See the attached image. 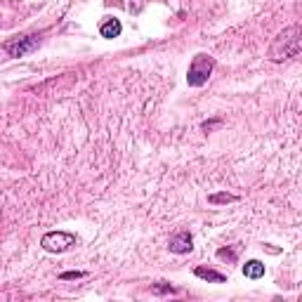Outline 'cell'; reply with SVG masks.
I'll return each instance as SVG.
<instances>
[{
  "label": "cell",
  "mask_w": 302,
  "mask_h": 302,
  "mask_svg": "<svg viewBox=\"0 0 302 302\" xmlns=\"http://www.w3.org/2000/svg\"><path fill=\"white\" fill-rule=\"evenodd\" d=\"M215 125H220V121H210V123H203V130H213Z\"/></svg>",
  "instance_id": "13"
},
{
  "label": "cell",
  "mask_w": 302,
  "mask_h": 302,
  "mask_svg": "<svg viewBox=\"0 0 302 302\" xmlns=\"http://www.w3.org/2000/svg\"><path fill=\"white\" fill-rule=\"evenodd\" d=\"M194 274L203 281H210V283H225L227 281L225 274H220V271H215V269H206V267H196Z\"/></svg>",
  "instance_id": "7"
},
{
  "label": "cell",
  "mask_w": 302,
  "mask_h": 302,
  "mask_svg": "<svg viewBox=\"0 0 302 302\" xmlns=\"http://www.w3.org/2000/svg\"><path fill=\"white\" fill-rule=\"evenodd\" d=\"M300 52V26H290L286 29L283 33L276 36L274 40V45L269 50V57L271 59H286V57H295V54Z\"/></svg>",
  "instance_id": "1"
},
{
  "label": "cell",
  "mask_w": 302,
  "mask_h": 302,
  "mask_svg": "<svg viewBox=\"0 0 302 302\" xmlns=\"http://www.w3.org/2000/svg\"><path fill=\"white\" fill-rule=\"evenodd\" d=\"M208 201L210 203H232V201H236V196H232V194H213Z\"/></svg>",
  "instance_id": "10"
},
{
  "label": "cell",
  "mask_w": 302,
  "mask_h": 302,
  "mask_svg": "<svg viewBox=\"0 0 302 302\" xmlns=\"http://www.w3.org/2000/svg\"><path fill=\"white\" fill-rule=\"evenodd\" d=\"M236 250H239V246H236V248H234V250H227V248H222V250H217V255H220V257H227L229 262H234V260H236Z\"/></svg>",
  "instance_id": "12"
},
{
  "label": "cell",
  "mask_w": 302,
  "mask_h": 302,
  "mask_svg": "<svg viewBox=\"0 0 302 302\" xmlns=\"http://www.w3.org/2000/svg\"><path fill=\"white\" fill-rule=\"evenodd\" d=\"M76 243H78L76 234H69V232H50L40 241V246H43L47 253H64V250H69L71 246H76Z\"/></svg>",
  "instance_id": "3"
},
{
  "label": "cell",
  "mask_w": 302,
  "mask_h": 302,
  "mask_svg": "<svg viewBox=\"0 0 302 302\" xmlns=\"http://www.w3.org/2000/svg\"><path fill=\"white\" fill-rule=\"evenodd\" d=\"M83 276H85V271H64L59 279H62V281H71V279H83Z\"/></svg>",
  "instance_id": "11"
},
{
  "label": "cell",
  "mask_w": 302,
  "mask_h": 302,
  "mask_svg": "<svg viewBox=\"0 0 302 302\" xmlns=\"http://www.w3.org/2000/svg\"><path fill=\"white\" fill-rule=\"evenodd\" d=\"M213 66H215V59H213V57H208V54H196L189 71H186V83L191 87L206 85L210 73H213Z\"/></svg>",
  "instance_id": "2"
},
{
  "label": "cell",
  "mask_w": 302,
  "mask_h": 302,
  "mask_svg": "<svg viewBox=\"0 0 302 302\" xmlns=\"http://www.w3.org/2000/svg\"><path fill=\"white\" fill-rule=\"evenodd\" d=\"M38 45H40V36L31 33V36H22V38H15V40H10V43H5V52L10 57H26V54L36 52Z\"/></svg>",
  "instance_id": "4"
},
{
  "label": "cell",
  "mask_w": 302,
  "mask_h": 302,
  "mask_svg": "<svg viewBox=\"0 0 302 302\" xmlns=\"http://www.w3.org/2000/svg\"><path fill=\"white\" fill-rule=\"evenodd\" d=\"M168 248H170V253H175V255H186V253L194 250V239H191L189 232H177L170 236Z\"/></svg>",
  "instance_id": "5"
},
{
  "label": "cell",
  "mask_w": 302,
  "mask_h": 302,
  "mask_svg": "<svg viewBox=\"0 0 302 302\" xmlns=\"http://www.w3.org/2000/svg\"><path fill=\"white\" fill-rule=\"evenodd\" d=\"M121 31H123V26H121V22H118V19H107V22L99 26L102 38H118V36H121Z\"/></svg>",
  "instance_id": "6"
},
{
  "label": "cell",
  "mask_w": 302,
  "mask_h": 302,
  "mask_svg": "<svg viewBox=\"0 0 302 302\" xmlns=\"http://www.w3.org/2000/svg\"><path fill=\"white\" fill-rule=\"evenodd\" d=\"M151 293L154 295H172V293H177V288H172L170 283H156V286L151 288Z\"/></svg>",
  "instance_id": "9"
},
{
  "label": "cell",
  "mask_w": 302,
  "mask_h": 302,
  "mask_svg": "<svg viewBox=\"0 0 302 302\" xmlns=\"http://www.w3.org/2000/svg\"><path fill=\"white\" fill-rule=\"evenodd\" d=\"M243 276H248V279H262L264 264L260 262V260H248V262L243 264Z\"/></svg>",
  "instance_id": "8"
}]
</instances>
